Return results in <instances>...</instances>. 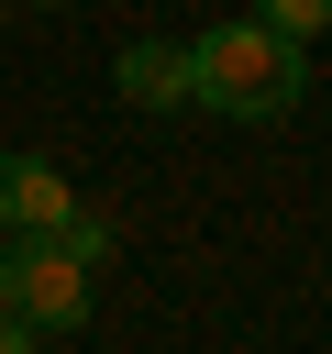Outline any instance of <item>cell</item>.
I'll return each instance as SVG.
<instances>
[{
  "mask_svg": "<svg viewBox=\"0 0 332 354\" xmlns=\"http://www.w3.org/2000/svg\"><path fill=\"white\" fill-rule=\"evenodd\" d=\"M299 88H310V55H299V33H277L266 11H232V22H210V33L188 44V100L221 111V122H288Z\"/></svg>",
  "mask_w": 332,
  "mask_h": 354,
  "instance_id": "cell-1",
  "label": "cell"
},
{
  "mask_svg": "<svg viewBox=\"0 0 332 354\" xmlns=\"http://www.w3.org/2000/svg\"><path fill=\"white\" fill-rule=\"evenodd\" d=\"M89 254L66 243V232H0V310L33 332V343H66V332H89Z\"/></svg>",
  "mask_w": 332,
  "mask_h": 354,
  "instance_id": "cell-2",
  "label": "cell"
},
{
  "mask_svg": "<svg viewBox=\"0 0 332 354\" xmlns=\"http://www.w3.org/2000/svg\"><path fill=\"white\" fill-rule=\"evenodd\" d=\"M66 210H77V188L55 155H0V232H55Z\"/></svg>",
  "mask_w": 332,
  "mask_h": 354,
  "instance_id": "cell-3",
  "label": "cell"
},
{
  "mask_svg": "<svg viewBox=\"0 0 332 354\" xmlns=\"http://www.w3.org/2000/svg\"><path fill=\"white\" fill-rule=\"evenodd\" d=\"M111 77H122L133 111H188V44H166V33H133Z\"/></svg>",
  "mask_w": 332,
  "mask_h": 354,
  "instance_id": "cell-4",
  "label": "cell"
},
{
  "mask_svg": "<svg viewBox=\"0 0 332 354\" xmlns=\"http://www.w3.org/2000/svg\"><path fill=\"white\" fill-rule=\"evenodd\" d=\"M255 11H266L277 33H299V44H310V33H332V0H255Z\"/></svg>",
  "mask_w": 332,
  "mask_h": 354,
  "instance_id": "cell-5",
  "label": "cell"
},
{
  "mask_svg": "<svg viewBox=\"0 0 332 354\" xmlns=\"http://www.w3.org/2000/svg\"><path fill=\"white\" fill-rule=\"evenodd\" d=\"M55 232H66V243H77V254H89V266H111V221H100V210H66V221H55Z\"/></svg>",
  "mask_w": 332,
  "mask_h": 354,
  "instance_id": "cell-6",
  "label": "cell"
},
{
  "mask_svg": "<svg viewBox=\"0 0 332 354\" xmlns=\"http://www.w3.org/2000/svg\"><path fill=\"white\" fill-rule=\"evenodd\" d=\"M22 343H33V332H22V321H11V310H0V354H22Z\"/></svg>",
  "mask_w": 332,
  "mask_h": 354,
  "instance_id": "cell-7",
  "label": "cell"
},
{
  "mask_svg": "<svg viewBox=\"0 0 332 354\" xmlns=\"http://www.w3.org/2000/svg\"><path fill=\"white\" fill-rule=\"evenodd\" d=\"M22 11H77V0H22Z\"/></svg>",
  "mask_w": 332,
  "mask_h": 354,
  "instance_id": "cell-8",
  "label": "cell"
},
{
  "mask_svg": "<svg viewBox=\"0 0 332 354\" xmlns=\"http://www.w3.org/2000/svg\"><path fill=\"white\" fill-rule=\"evenodd\" d=\"M0 11H11V0H0Z\"/></svg>",
  "mask_w": 332,
  "mask_h": 354,
  "instance_id": "cell-9",
  "label": "cell"
}]
</instances>
